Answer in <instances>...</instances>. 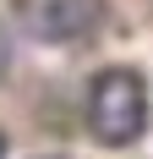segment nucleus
<instances>
[{
	"label": "nucleus",
	"instance_id": "obj_3",
	"mask_svg": "<svg viewBox=\"0 0 153 159\" xmlns=\"http://www.w3.org/2000/svg\"><path fill=\"white\" fill-rule=\"evenodd\" d=\"M6 71H11V28L0 22V77H6Z\"/></svg>",
	"mask_w": 153,
	"mask_h": 159
},
{
	"label": "nucleus",
	"instance_id": "obj_2",
	"mask_svg": "<svg viewBox=\"0 0 153 159\" xmlns=\"http://www.w3.org/2000/svg\"><path fill=\"white\" fill-rule=\"evenodd\" d=\"M16 16L38 44H76L104 22V0H16Z\"/></svg>",
	"mask_w": 153,
	"mask_h": 159
},
{
	"label": "nucleus",
	"instance_id": "obj_1",
	"mask_svg": "<svg viewBox=\"0 0 153 159\" xmlns=\"http://www.w3.org/2000/svg\"><path fill=\"white\" fill-rule=\"evenodd\" d=\"M88 132L104 148H131L148 132V82L131 66H109L88 88Z\"/></svg>",
	"mask_w": 153,
	"mask_h": 159
},
{
	"label": "nucleus",
	"instance_id": "obj_4",
	"mask_svg": "<svg viewBox=\"0 0 153 159\" xmlns=\"http://www.w3.org/2000/svg\"><path fill=\"white\" fill-rule=\"evenodd\" d=\"M0 159H6V137H0Z\"/></svg>",
	"mask_w": 153,
	"mask_h": 159
}]
</instances>
